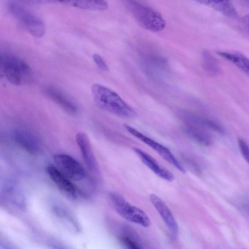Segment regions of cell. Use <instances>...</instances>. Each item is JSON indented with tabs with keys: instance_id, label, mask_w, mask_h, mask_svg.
<instances>
[{
	"instance_id": "obj_8",
	"label": "cell",
	"mask_w": 249,
	"mask_h": 249,
	"mask_svg": "<svg viewBox=\"0 0 249 249\" xmlns=\"http://www.w3.org/2000/svg\"><path fill=\"white\" fill-rule=\"evenodd\" d=\"M149 198L154 207L166 224L171 236L174 239H176L178 235V226L170 209L165 202L156 194H151Z\"/></svg>"
},
{
	"instance_id": "obj_11",
	"label": "cell",
	"mask_w": 249,
	"mask_h": 249,
	"mask_svg": "<svg viewBox=\"0 0 249 249\" xmlns=\"http://www.w3.org/2000/svg\"><path fill=\"white\" fill-rule=\"evenodd\" d=\"M133 150L143 164L157 176L167 181L174 180L173 174L160 165L152 156L140 148L135 147Z\"/></svg>"
},
{
	"instance_id": "obj_5",
	"label": "cell",
	"mask_w": 249,
	"mask_h": 249,
	"mask_svg": "<svg viewBox=\"0 0 249 249\" xmlns=\"http://www.w3.org/2000/svg\"><path fill=\"white\" fill-rule=\"evenodd\" d=\"M2 72L7 80L15 85H21L31 74L29 65L22 59L15 55L4 54L0 57Z\"/></svg>"
},
{
	"instance_id": "obj_6",
	"label": "cell",
	"mask_w": 249,
	"mask_h": 249,
	"mask_svg": "<svg viewBox=\"0 0 249 249\" xmlns=\"http://www.w3.org/2000/svg\"><path fill=\"white\" fill-rule=\"evenodd\" d=\"M124 127L129 133L150 147L179 172L183 174L186 173L185 169L167 147L144 135L130 125L125 124H124Z\"/></svg>"
},
{
	"instance_id": "obj_17",
	"label": "cell",
	"mask_w": 249,
	"mask_h": 249,
	"mask_svg": "<svg viewBox=\"0 0 249 249\" xmlns=\"http://www.w3.org/2000/svg\"><path fill=\"white\" fill-rule=\"evenodd\" d=\"M218 54L234 64L249 76V59L237 52H218Z\"/></svg>"
},
{
	"instance_id": "obj_16",
	"label": "cell",
	"mask_w": 249,
	"mask_h": 249,
	"mask_svg": "<svg viewBox=\"0 0 249 249\" xmlns=\"http://www.w3.org/2000/svg\"><path fill=\"white\" fill-rule=\"evenodd\" d=\"M202 4L208 5L223 15L235 17L237 13L230 0H196Z\"/></svg>"
},
{
	"instance_id": "obj_23",
	"label": "cell",
	"mask_w": 249,
	"mask_h": 249,
	"mask_svg": "<svg viewBox=\"0 0 249 249\" xmlns=\"http://www.w3.org/2000/svg\"><path fill=\"white\" fill-rule=\"evenodd\" d=\"M247 161H248V163L249 164V157L246 160Z\"/></svg>"
},
{
	"instance_id": "obj_14",
	"label": "cell",
	"mask_w": 249,
	"mask_h": 249,
	"mask_svg": "<svg viewBox=\"0 0 249 249\" xmlns=\"http://www.w3.org/2000/svg\"><path fill=\"white\" fill-rule=\"evenodd\" d=\"M206 127L194 123H188L184 127L187 134L198 143L209 146L212 143V138Z\"/></svg>"
},
{
	"instance_id": "obj_19",
	"label": "cell",
	"mask_w": 249,
	"mask_h": 249,
	"mask_svg": "<svg viewBox=\"0 0 249 249\" xmlns=\"http://www.w3.org/2000/svg\"><path fill=\"white\" fill-rule=\"evenodd\" d=\"M203 63L205 68L212 74H217L219 68L215 58L208 51L202 53Z\"/></svg>"
},
{
	"instance_id": "obj_24",
	"label": "cell",
	"mask_w": 249,
	"mask_h": 249,
	"mask_svg": "<svg viewBox=\"0 0 249 249\" xmlns=\"http://www.w3.org/2000/svg\"><path fill=\"white\" fill-rule=\"evenodd\" d=\"M246 2L249 4V0H245Z\"/></svg>"
},
{
	"instance_id": "obj_7",
	"label": "cell",
	"mask_w": 249,
	"mask_h": 249,
	"mask_svg": "<svg viewBox=\"0 0 249 249\" xmlns=\"http://www.w3.org/2000/svg\"><path fill=\"white\" fill-rule=\"evenodd\" d=\"M53 160L58 169L71 180L78 181L85 177L82 165L71 156L57 154L53 156Z\"/></svg>"
},
{
	"instance_id": "obj_15",
	"label": "cell",
	"mask_w": 249,
	"mask_h": 249,
	"mask_svg": "<svg viewBox=\"0 0 249 249\" xmlns=\"http://www.w3.org/2000/svg\"><path fill=\"white\" fill-rule=\"evenodd\" d=\"M54 3H62L78 8L92 10L102 11L108 7L106 0H53Z\"/></svg>"
},
{
	"instance_id": "obj_20",
	"label": "cell",
	"mask_w": 249,
	"mask_h": 249,
	"mask_svg": "<svg viewBox=\"0 0 249 249\" xmlns=\"http://www.w3.org/2000/svg\"><path fill=\"white\" fill-rule=\"evenodd\" d=\"M93 59L98 68L103 71H108V67L103 58L98 54L95 53L93 55Z\"/></svg>"
},
{
	"instance_id": "obj_3",
	"label": "cell",
	"mask_w": 249,
	"mask_h": 249,
	"mask_svg": "<svg viewBox=\"0 0 249 249\" xmlns=\"http://www.w3.org/2000/svg\"><path fill=\"white\" fill-rule=\"evenodd\" d=\"M8 7L11 14L31 35L39 38L44 35L46 28L43 21L18 0H9Z\"/></svg>"
},
{
	"instance_id": "obj_22",
	"label": "cell",
	"mask_w": 249,
	"mask_h": 249,
	"mask_svg": "<svg viewBox=\"0 0 249 249\" xmlns=\"http://www.w3.org/2000/svg\"><path fill=\"white\" fill-rule=\"evenodd\" d=\"M241 22L245 29L249 32V14L242 18Z\"/></svg>"
},
{
	"instance_id": "obj_4",
	"label": "cell",
	"mask_w": 249,
	"mask_h": 249,
	"mask_svg": "<svg viewBox=\"0 0 249 249\" xmlns=\"http://www.w3.org/2000/svg\"><path fill=\"white\" fill-rule=\"evenodd\" d=\"M109 199L117 213L126 220L145 228L151 225V220L147 214L132 205L121 195L111 192L109 194Z\"/></svg>"
},
{
	"instance_id": "obj_10",
	"label": "cell",
	"mask_w": 249,
	"mask_h": 249,
	"mask_svg": "<svg viewBox=\"0 0 249 249\" xmlns=\"http://www.w3.org/2000/svg\"><path fill=\"white\" fill-rule=\"evenodd\" d=\"M76 142L87 168L92 172H97L98 164L88 136L85 133L79 132L76 135Z\"/></svg>"
},
{
	"instance_id": "obj_1",
	"label": "cell",
	"mask_w": 249,
	"mask_h": 249,
	"mask_svg": "<svg viewBox=\"0 0 249 249\" xmlns=\"http://www.w3.org/2000/svg\"><path fill=\"white\" fill-rule=\"evenodd\" d=\"M91 93L96 105L104 110L125 118H133L136 115L134 110L116 92L107 87L93 84Z\"/></svg>"
},
{
	"instance_id": "obj_13",
	"label": "cell",
	"mask_w": 249,
	"mask_h": 249,
	"mask_svg": "<svg viewBox=\"0 0 249 249\" xmlns=\"http://www.w3.org/2000/svg\"><path fill=\"white\" fill-rule=\"evenodd\" d=\"M47 96L66 111L74 114L77 107L73 101L63 92L55 87L48 88L45 91Z\"/></svg>"
},
{
	"instance_id": "obj_2",
	"label": "cell",
	"mask_w": 249,
	"mask_h": 249,
	"mask_svg": "<svg viewBox=\"0 0 249 249\" xmlns=\"http://www.w3.org/2000/svg\"><path fill=\"white\" fill-rule=\"evenodd\" d=\"M124 3L132 16L143 28L159 32L165 28V21L156 10L136 0H124Z\"/></svg>"
},
{
	"instance_id": "obj_9",
	"label": "cell",
	"mask_w": 249,
	"mask_h": 249,
	"mask_svg": "<svg viewBox=\"0 0 249 249\" xmlns=\"http://www.w3.org/2000/svg\"><path fill=\"white\" fill-rule=\"evenodd\" d=\"M49 177L57 188L63 193L72 198L81 195L80 191L71 181L70 179L60 172L56 166L50 165L46 167Z\"/></svg>"
},
{
	"instance_id": "obj_21",
	"label": "cell",
	"mask_w": 249,
	"mask_h": 249,
	"mask_svg": "<svg viewBox=\"0 0 249 249\" xmlns=\"http://www.w3.org/2000/svg\"><path fill=\"white\" fill-rule=\"evenodd\" d=\"M20 2L30 5H39L54 3L53 0H18Z\"/></svg>"
},
{
	"instance_id": "obj_18",
	"label": "cell",
	"mask_w": 249,
	"mask_h": 249,
	"mask_svg": "<svg viewBox=\"0 0 249 249\" xmlns=\"http://www.w3.org/2000/svg\"><path fill=\"white\" fill-rule=\"evenodd\" d=\"M60 205H55L53 207V212L55 215L59 218L62 222L70 227L73 230H79L78 222L67 209Z\"/></svg>"
},
{
	"instance_id": "obj_12",
	"label": "cell",
	"mask_w": 249,
	"mask_h": 249,
	"mask_svg": "<svg viewBox=\"0 0 249 249\" xmlns=\"http://www.w3.org/2000/svg\"><path fill=\"white\" fill-rule=\"evenodd\" d=\"M13 138L17 144L27 152L33 155L39 152L40 147L38 142L30 133L18 130L14 132Z\"/></svg>"
}]
</instances>
